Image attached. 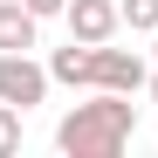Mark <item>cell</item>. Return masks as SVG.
<instances>
[{
  "instance_id": "1",
  "label": "cell",
  "mask_w": 158,
  "mask_h": 158,
  "mask_svg": "<svg viewBox=\"0 0 158 158\" xmlns=\"http://www.w3.org/2000/svg\"><path fill=\"white\" fill-rule=\"evenodd\" d=\"M131 138H138V103L124 89H96L89 103H76L55 124V151H69V158H117Z\"/></svg>"
},
{
  "instance_id": "2",
  "label": "cell",
  "mask_w": 158,
  "mask_h": 158,
  "mask_svg": "<svg viewBox=\"0 0 158 158\" xmlns=\"http://www.w3.org/2000/svg\"><path fill=\"white\" fill-rule=\"evenodd\" d=\"M48 62H35L28 48H0V103H14V110H35L48 96Z\"/></svg>"
},
{
  "instance_id": "3",
  "label": "cell",
  "mask_w": 158,
  "mask_h": 158,
  "mask_svg": "<svg viewBox=\"0 0 158 158\" xmlns=\"http://www.w3.org/2000/svg\"><path fill=\"white\" fill-rule=\"evenodd\" d=\"M151 83V69L138 48H110V41H96L89 48V89H124V96H138Z\"/></svg>"
},
{
  "instance_id": "4",
  "label": "cell",
  "mask_w": 158,
  "mask_h": 158,
  "mask_svg": "<svg viewBox=\"0 0 158 158\" xmlns=\"http://www.w3.org/2000/svg\"><path fill=\"white\" fill-rule=\"evenodd\" d=\"M62 21H69V35H76V41H110V35L124 28L117 0H69V7H62Z\"/></svg>"
},
{
  "instance_id": "5",
  "label": "cell",
  "mask_w": 158,
  "mask_h": 158,
  "mask_svg": "<svg viewBox=\"0 0 158 158\" xmlns=\"http://www.w3.org/2000/svg\"><path fill=\"white\" fill-rule=\"evenodd\" d=\"M41 14H28V0H0V48H35Z\"/></svg>"
},
{
  "instance_id": "6",
  "label": "cell",
  "mask_w": 158,
  "mask_h": 158,
  "mask_svg": "<svg viewBox=\"0 0 158 158\" xmlns=\"http://www.w3.org/2000/svg\"><path fill=\"white\" fill-rule=\"evenodd\" d=\"M89 48H96V41H76V35H69V48L48 55V76H55V83H83V89H89Z\"/></svg>"
},
{
  "instance_id": "7",
  "label": "cell",
  "mask_w": 158,
  "mask_h": 158,
  "mask_svg": "<svg viewBox=\"0 0 158 158\" xmlns=\"http://www.w3.org/2000/svg\"><path fill=\"white\" fill-rule=\"evenodd\" d=\"M117 14H124L131 35H151L158 28V0H117Z\"/></svg>"
},
{
  "instance_id": "8",
  "label": "cell",
  "mask_w": 158,
  "mask_h": 158,
  "mask_svg": "<svg viewBox=\"0 0 158 158\" xmlns=\"http://www.w3.org/2000/svg\"><path fill=\"white\" fill-rule=\"evenodd\" d=\"M21 117H28V110L0 103V158H14V151H21Z\"/></svg>"
},
{
  "instance_id": "9",
  "label": "cell",
  "mask_w": 158,
  "mask_h": 158,
  "mask_svg": "<svg viewBox=\"0 0 158 158\" xmlns=\"http://www.w3.org/2000/svg\"><path fill=\"white\" fill-rule=\"evenodd\" d=\"M62 7H69V0H28V14H41V21H48V14H62Z\"/></svg>"
},
{
  "instance_id": "10",
  "label": "cell",
  "mask_w": 158,
  "mask_h": 158,
  "mask_svg": "<svg viewBox=\"0 0 158 158\" xmlns=\"http://www.w3.org/2000/svg\"><path fill=\"white\" fill-rule=\"evenodd\" d=\"M144 89H151V103H158V69H151V83H144Z\"/></svg>"
},
{
  "instance_id": "11",
  "label": "cell",
  "mask_w": 158,
  "mask_h": 158,
  "mask_svg": "<svg viewBox=\"0 0 158 158\" xmlns=\"http://www.w3.org/2000/svg\"><path fill=\"white\" fill-rule=\"evenodd\" d=\"M151 41H158V28H151ZM151 55H158V48H151Z\"/></svg>"
}]
</instances>
